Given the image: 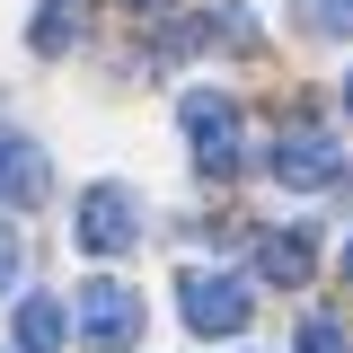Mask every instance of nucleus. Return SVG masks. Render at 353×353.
<instances>
[{
  "instance_id": "1a4fd4ad",
  "label": "nucleus",
  "mask_w": 353,
  "mask_h": 353,
  "mask_svg": "<svg viewBox=\"0 0 353 353\" xmlns=\"http://www.w3.org/2000/svg\"><path fill=\"white\" fill-rule=\"evenodd\" d=\"M62 36H80V0H44V18H36V44H44V53H62Z\"/></svg>"
},
{
  "instance_id": "9b49d317",
  "label": "nucleus",
  "mask_w": 353,
  "mask_h": 353,
  "mask_svg": "<svg viewBox=\"0 0 353 353\" xmlns=\"http://www.w3.org/2000/svg\"><path fill=\"white\" fill-rule=\"evenodd\" d=\"M292 353H353V345H345V327H336V318H309L301 336H292Z\"/></svg>"
},
{
  "instance_id": "0eeeda50",
  "label": "nucleus",
  "mask_w": 353,
  "mask_h": 353,
  "mask_svg": "<svg viewBox=\"0 0 353 353\" xmlns=\"http://www.w3.org/2000/svg\"><path fill=\"white\" fill-rule=\"evenodd\" d=\"M62 336H71V309L53 292H27L18 301V353H62Z\"/></svg>"
},
{
  "instance_id": "4468645a",
  "label": "nucleus",
  "mask_w": 353,
  "mask_h": 353,
  "mask_svg": "<svg viewBox=\"0 0 353 353\" xmlns=\"http://www.w3.org/2000/svg\"><path fill=\"white\" fill-rule=\"evenodd\" d=\"M345 274H353V239H345Z\"/></svg>"
},
{
  "instance_id": "7ed1b4c3",
  "label": "nucleus",
  "mask_w": 353,
  "mask_h": 353,
  "mask_svg": "<svg viewBox=\"0 0 353 353\" xmlns=\"http://www.w3.org/2000/svg\"><path fill=\"white\" fill-rule=\"evenodd\" d=\"M265 168H274V185H292V194H327L345 176V150H336L327 124H283L274 150H265Z\"/></svg>"
},
{
  "instance_id": "39448f33",
  "label": "nucleus",
  "mask_w": 353,
  "mask_h": 353,
  "mask_svg": "<svg viewBox=\"0 0 353 353\" xmlns=\"http://www.w3.org/2000/svg\"><path fill=\"white\" fill-rule=\"evenodd\" d=\"M176 309H185V327H194V336H239V327H248V283H239V274H203V265H185V274H176Z\"/></svg>"
},
{
  "instance_id": "20e7f679",
  "label": "nucleus",
  "mask_w": 353,
  "mask_h": 353,
  "mask_svg": "<svg viewBox=\"0 0 353 353\" xmlns=\"http://www.w3.org/2000/svg\"><path fill=\"white\" fill-rule=\"evenodd\" d=\"M71 239H80L88 256H124V248H141V194L132 185H88L80 212H71Z\"/></svg>"
},
{
  "instance_id": "f257e3e1",
  "label": "nucleus",
  "mask_w": 353,
  "mask_h": 353,
  "mask_svg": "<svg viewBox=\"0 0 353 353\" xmlns=\"http://www.w3.org/2000/svg\"><path fill=\"white\" fill-rule=\"evenodd\" d=\"M185 141H194V168L203 176H239L248 159V115H239V97L230 88H185Z\"/></svg>"
},
{
  "instance_id": "423d86ee",
  "label": "nucleus",
  "mask_w": 353,
  "mask_h": 353,
  "mask_svg": "<svg viewBox=\"0 0 353 353\" xmlns=\"http://www.w3.org/2000/svg\"><path fill=\"white\" fill-rule=\"evenodd\" d=\"M0 203H44V150L0 124Z\"/></svg>"
},
{
  "instance_id": "6e6552de",
  "label": "nucleus",
  "mask_w": 353,
  "mask_h": 353,
  "mask_svg": "<svg viewBox=\"0 0 353 353\" xmlns=\"http://www.w3.org/2000/svg\"><path fill=\"white\" fill-rule=\"evenodd\" d=\"M309 230H274V239H256V274L265 283H309Z\"/></svg>"
},
{
  "instance_id": "ddd939ff",
  "label": "nucleus",
  "mask_w": 353,
  "mask_h": 353,
  "mask_svg": "<svg viewBox=\"0 0 353 353\" xmlns=\"http://www.w3.org/2000/svg\"><path fill=\"white\" fill-rule=\"evenodd\" d=\"M345 115H353V71H345Z\"/></svg>"
},
{
  "instance_id": "f8f14e48",
  "label": "nucleus",
  "mask_w": 353,
  "mask_h": 353,
  "mask_svg": "<svg viewBox=\"0 0 353 353\" xmlns=\"http://www.w3.org/2000/svg\"><path fill=\"white\" fill-rule=\"evenodd\" d=\"M18 265H27V248H18V230H9V221H0V292H9V283H18Z\"/></svg>"
},
{
  "instance_id": "f03ea898",
  "label": "nucleus",
  "mask_w": 353,
  "mask_h": 353,
  "mask_svg": "<svg viewBox=\"0 0 353 353\" xmlns=\"http://www.w3.org/2000/svg\"><path fill=\"white\" fill-rule=\"evenodd\" d=\"M71 309H80V345H88V353H132V345H141V327H150L141 292L115 283V274H88L80 292H71Z\"/></svg>"
},
{
  "instance_id": "9d476101",
  "label": "nucleus",
  "mask_w": 353,
  "mask_h": 353,
  "mask_svg": "<svg viewBox=\"0 0 353 353\" xmlns=\"http://www.w3.org/2000/svg\"><path fill=\"white\" fill-rule=\"evenodd\" d=\"M301 18L318 36H353V0H301Z\"/></svg>"
}]
</instances>
